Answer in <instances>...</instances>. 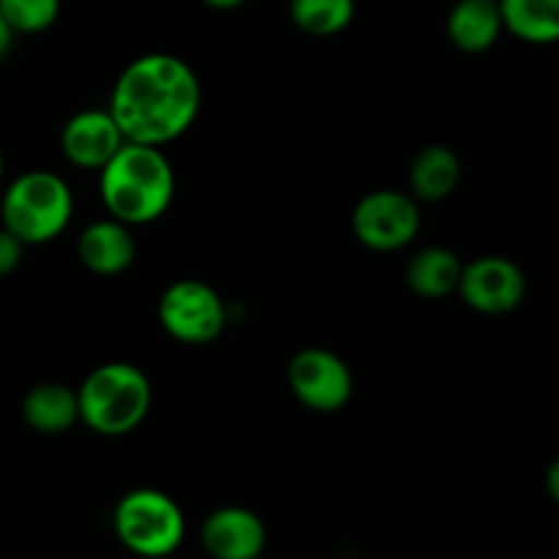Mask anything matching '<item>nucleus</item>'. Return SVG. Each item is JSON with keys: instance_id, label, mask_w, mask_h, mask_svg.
Segmentation results:
<instances>
[{"instance_id": "1", "label": "nucleus", "mask_w": 559, "mask_h": 559, "mask_svg": "<svg viewBox=\"0 0 559 559\" xmlns=\"http://www.w3.org/2000/svg\"><path fill=\"white\" fill-rule=\"evenodd\" d=\"M200 107L194 69L178 55L147 52L120 71L107 109L126 142L162 147L194 126Z\"/></svg>"}, {"instance_id": "2", "label": "nucleus", "mask_w": 559, "mask_h": 559, "mask_svg": "<svg viewBox=\"0 0 559 559\" xmlns=\"http://www.w3.org/2000/svg\"><path fill=\"white\" fill-rule=\"evenodd\" d=\"M98 173L104 207L126 227L156 222L173 205L175 173L162 147L123 142Z\"/></svg>"}, {"instance_id": "3", "label": "nucleus", "mask_w": 559, "mask_h": 559, "mask_svg": "<svg viewBox=\"0 0 559 559\" xmlns=\"http://www.w3.org/2000/svg\"><path fill=\"white\" fill-rule=\"evenodd\" d=\"M151 380L134 364H104L76 391L80 420L102 437H123L151 413Z\"/></svg>"}, {"instance_id": "4", "label": "nucleus", "mask_w": 559, "mask_h": 559, "mask_svg": "<svg viewBox=\"0 0 559 559\" xmlns=\"http://www.w3.org/2000/svg\"><path fill=\"white\" fill-rule=\"evenodd\" d=\"M74 216V194L58 173L31 169L9 183L0 200L3 229L25 246H41L66 233Z\"/></svg>"}, {"instance_id": "5", "label": "nucleus", "mask_w": 559, "mask_h": 559, "mask_svg": "<svg viewBox=\"0 0 559 559\" xmlns=\"http://www.w3.org/2000/svg\"><path fill=\"white\" fill-rule=\"evenodd\" d=\"M115 533L134 555L169 557L183 544V511L169 495L156 489H134L115 508Z\"/></svg>"}, {"instance_id": "6", "label": "nucleus", "mask_w": 559, "mask_h": 559, "mask_svg": "<svg viewBox=\"0 0 559 559\" xmlns=\"http://www.w3.org/2000/svg\"><path fill=\"white\" fill-rule=\"evenodd\" d=\"M158 322L180 344H211L227 325V309L211 284L180 278L162 293Z\"/></svg>"}, {"instance_id": "7", "label": "nucleus", "mask_w": 559, "mask_h": 559, "mask_svg": "<svg viewBox=\"0 0 559 559\" xmlns=\"http://www.w3.org/2000/svg\"><path fill=\"white\" fill-rule=\"evenodd\" d=\"M353 233L371 251L404 249L420 233L418 200L396 189L371 191L355 205Z\"/></svg>"}, {"instance_id": "8", "label": "nucleus", "mask_w": 559, "mask_h": 559, "mask_svg": "<svg viewBox=\"0 0 559 559\" xmlns=\"http://www.w3.org/2000/svg\"><path fill=\"white\" fill-rule=\"evenodd\" d=\"M287 385L293 396L311 413H338L353 399V371L336 353L306 347L287 366Z\"/></svg>"}, {"instance_id": "9", "label": "nucleus", "mask_w": 559, "mask_h": 559, "mask_svg": "<svg viewBox=\"0 0 559 559\" xmlns=\"http://www.w3.org/2000/svg\"><path fill=\"white\" fill-rule=\"evenodd\" d=\"M456 293L469 309L480 314H508L522 306L527 295V278L516 262L489 254L462 267Z\"/></svg>"}, {"instance_id": "10", "label": "nucleus", "mask_w": 559, "mask_h": 559, "mask_svg": "<svg viewBox=\"0 0 559 559\" xmlns=\"http://www.w3.org/2000/svg\"><path fill=\"white\" fill-rule=\"evenodd\" d=\"M123 142L109 109H82L71 115L60 131L63 156L80 169H102Z\"/></svg>"}, {"instance_id": "11", "label": "nucleus", "mask_w": 559, "mask_h": 559, "mask_svg": "<svg viewBox=\"0 0 559 559\" xmlns=\"http://www.w3.org/2000/svg\"><path fill=\"white\" fill-rule=\"evenodd\" d=\"M200 540L213 559H257L265 549V524L249 508H218L205 519Z\"/></svg>"}, {"instance_id": "12", "label": "nucleus", "mask_w": 559, "mask_h": 559, "mask_svg": "<svg viewBox=\"0 0 559 559\" xmlns=\"http://www.w3.org/2000/svg\"><path fill=\"white\" fill-rule=\"evenodd\" d=\"M76 254H80L82 265L96 276H118V273L129 271L134 262L136 240L131 235V227L109 216L82 229Z\"/></svg>"}, {"instance_id": "13", "label": "nucleus", "mask_w": 559, "mask_h": 559, "mask_svg": "<svg viewBox=\"0 0 559 559\" xmlns=\"http://www.w3.org/2000/svg\"><path fill=\"white\" fill-rule=\"evenodd\" d=\"M445 33L456 49L480 55L495 47L506 33L497 0H456L448 11Z\"/></svg>"}, {"instance_id": "14", "label": "nucleus", "mask_w": 559, "mask_h": 559, "mask_svg": "<svg viewBox=\"0 0 559 559\" xmlns=\"http://www.w3.org/2000/svg\"><path fill=\"white\" fill-rule=\"evenodd\" d=\"M22 420L38 435H63L80 420L74 388L63 382H41L22 399Z\"/></svg>"}, {"instance_id": "15", "label": "nucleus", "mask_w": 559, "mask_h": 559, "mask_svg": "<svg viewBox=\"0 0 559 559\" xmlns=\"http://www.w3.org/2000/svg\"><path fill=\"white\" fill-rule=\"evenodd\" d=\"M462 162L448 145H426L409 164V186L420 202H442L456 191Z\"/></svg>"}, {"instance_id": "16", "label": "nucleus", "mask_w": 559, "mask_h": 559, "mask_svg": "<svg viewBox=\"0 0 559 559\" xmlns=\"http://www.w3.org/2000/svg\"><path fill=\"white\" fill-rule=\"evenodd\" d=\"M462 260L456 251L431 246V249L418 251L407 265V287L418 298L440 300L456 293L459 278H462Z\"/></svg>"}, {"instance_id": "17", "label": "nucleus", "mask_w": 559, "mask_h": 559, "mask_svg": "<svg viewBox=\"0 0 559 559\" xmlns=\"http://www.w3.org/2000/svg\"><path fill=\"white\" fill-rule=\"evenodd\" d=\"M502 27L524 44H555L559 38V0H497Z\"/></svg>"}, {"instance_id": "18", "label": "nucleus", "mask_w": 559, "mask_h": 559, "mask_svg": "<svg viewBox=\"0 0 559 559\" xmlns=\"http://www.w3.org/2000/svg\"><path fill=\"white\" fill-rule=\"evenodd\" d=\"M289 20L306 36H338L355 20V0H289Z\"/></svg>"}, {"instance_id": "19", "label": "nucleus", "mask_w": 559, "mask_h": 559, "mask_svg": "<svg viewBox=\"0 0 559 559\" xmlns=\"http://www.w3.org/2000/svg\"><path fill=\"white\" fill-rule=\"evenodd\" d=\"M0 16L16 36H33L58 22L60 0H0Z\"/></svg>"}, {"instance_id": "20", "label": "nucleus", "mask_w": 559, "mask_h": 559, "mask_svg": "<svg viewBox=\"0 0 559 559\" xmlns=\"http://www.w3.org/2000/svg\"><path fill=\"white\" fill-rule=\"evenodd\" d=\"M22 254H25V243L16 235H11L9 229L0 227V278L11 276L20 267Z\"/></svg>"}, {"instance_id": "21", "label": "nucleus", "mask_w": 559, "mask_h": 559, "mask_svg": "<svg viewBox=\"0 0 559 559\" xmlns=\"http://www.w3.org/2000/svg\"><path fill=\"white\" fill-rule=\"evenodd\" d=\"M14 36H16V33L11 31L9 22H5L3 16H0V60H3L5 55H9L11 44H14Z\"/></svg>"}, {"instance_id": "22", "label": "nucleus", "mask_w": 559, "mask_h": 559, "mask_svg": "<svg viewBox=\"0 0 559 559\" xmlns=\"http://www.w3.org/2000/svg\"><path fill=\"white\" fill-rule=\"evenodd\" d=\"M202 3H205L207 9H216V11H233V9H240V5H243L246 0H202Z\"/></svg>"}, {"instance_id": "23", "label": "nucleus", "mask_w": 559, "mask_h": 559, "mask_svg": "<svg viewBox=\"0 0 559 559\" xmlns=\"http://www.w3.org/2000/svg\"><path fill=\"white\" fill-rule=\"evenodd\" d=\"M3 169H5V162H3V153H0V180H3Z\"/></svg>"}]
</instances>
